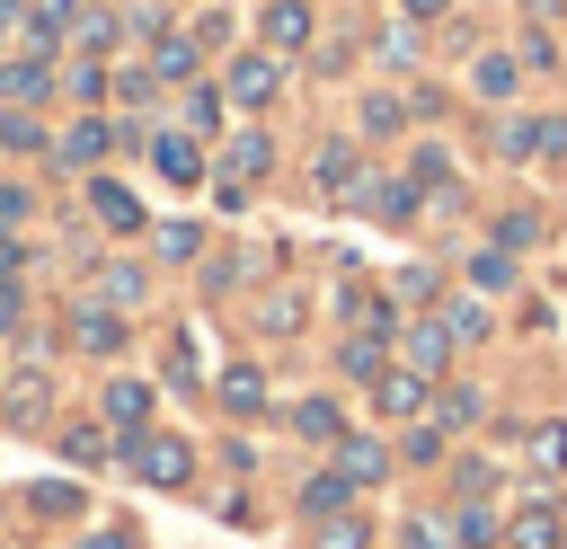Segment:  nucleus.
<instances>
[{
  "label": "nucleus",
  "mask_w": 567,
  "mask_h": 549,
  "mask_svg": "<svg viewBox=\"0 0 567 549\" xmlns=\"http://www.w3.org/2000/svg\"><path fill=\"white\" fill-rule=\"evenodd\" d=\"M124 460H133V478H151V487H186L195 478V452H186V434H124Z\"/></svg>",
  "instance_id": "obj_1"
},
{
  "label": "nucleus",
  "mask_w": 567,
  "mask_h": 549,
  "mask_svg": "<svg viewBox=\"0 0 567 549\" xmlns=\"http://www.w3.org/2000/svg\"><path fill=\"white\" fill-rule=\"evenodd\" d=\"M221 89H230V106H266V97L284 89V62H275V53H239V62L221 71Z\"/></svg>",
  "instance_id": "obj_2"
},
{
  "label": "nucleus",
  "mask_w": 567,
  "mask_h": 549,
  "mask_svg": "<svg viewBox=\"0 0 567 549\" xmlns=\"http://www.w3.org/2000/svg\"><path fill=\"white\" fill-rule=\"evenodd\" d=\"M452 345H461V336H452V328H443V319H416V328H408V336H399V363H408V372H425V381H434V372H443V363H452Z\"/></svg>",
  "instance_id": "obj_3"
},
{
  "label": "nucleus",
  "mask_w": 567,
  "mask_h": 549,
  "mask_svg": "<svg viewBox=\"0 0 567 549\" xmlns=\"http://www.w3.org/2000/svg\"><path fill=\"white\" fill-rule=\"evenodd\" d=\"M346 204H354V213H372V221H408V213H416V195H408L399 177H354V186H346Z\"/></svg>",
  "instance_id": "obj_4"
},
{
  "label": "nucleus",
  "mask_w": 567,
  "mask_h": 549,
  "mask_svg": "<svg viewBox=\"0 0 567 549\" xmlns=\"http://www.w3.org/2000/svg\"><path fill=\"white\" fill-rule=\"evenodd\" d=\"M71 345H80V354H115V345H124V319L97 310V301H80V310H71Z\"/></svg>",
  "instance_id": "obj_5"
},
{
  "label": "nucleus",
  "mask_w": 567,
  "mask_h": 549,
  "mask_svg": "<svg viewBox=\"0 0 567 549\" xmlns=\"http://www.w3.org/2000/svg\"><path fill=\"white\" fill-rule=\"evenodd\" d=\"M337 469H346V487H372V478H390V452L372 434H337Z\"/></svg>",
  "instance_id": "obj_6"
},
{
  "label": "nucleus",
  "mask_w": 567,
  "mask_h": 549,
  "mask_svg": "<svg viewBox=\"0 0 567 549\" xmlns=\"http://www.w3.org/2000/svg\"><path fill=\"white\" fill-rule=\"evenodd\" d=\"M310 44V0H275L266 9V53H301Z\"/></svg>",
  "instance_id": "obj_7"
},
{
  "label": "nucleus",
  "mask_w": 567,
  "mask_h": 549,
  "mask_svg": "<svg viewBox=\"0 0 567 549\" xmlns=\"http://www.w3.org/2000/svg\"><path fill=\"white\" fill-rule=\"evenodd\" d=\"M151 168H159L168 186H195V177H204V151H195L186 133H159V142H151Z\"/></svg>",
  "instance_id": "obj_8"
},
{
  "label": "nucleus",
  "mask_w": 567,
  "mask_h": 549,
  "mask_svg": "<svg viewBox=\"0 0 567 549\" xmlns=\"http://www.w3.org/2000/svg\"><path fill=\"white\" fill-rule=\"evenodd\" d=\"M372 407H381V416H416V407H425V372H408V363L381 372V381H372Z\"/></svg>",
  "instance_id": "obj_9"
},
{
  "label": "nucleus",
  "mask_w": 567,
  "mask_h": 549,
  "mask_svg": "<svg viewBox=\"0 0 567 549\" xmlns=\"http://www.w3.org/2000/svg\"><path fill=\"white\" fill-rule=\"evenodd\" d=\"M301 319H310V301H301L292 283H275V292L257 301V328H266V336H301Z\"/></svg>",
  "instance_id": "obj_10"
},
{
  "label": "nucleus",
  "mask_w": 567,
  "mask_h": 549,
  "mask_svg": "<svg viewBox=\"0 0 567 549\" xmlns=\"http://www.w3.org/2000/svg\"><path fill=\"white\" fill-rule=\"evenodd\" d=\"M558 531H567V522H558V514H549L540 496H532V505H523V514L505 522V540H514V549H558Z\"/></svg>",
  "instance_id": "obj_11"
},
{
  "label": "nucleus",
  "mask_w": 567,
  "mask_h": 549,
  "mask_svg": "<svg viewBox=\"0 0 567 549\" xmlns=\"http://www.w3.org/2000/svg\"><path fill=\"white\" fill-rule=\"evenodd\" d=\"M89 213H97L106 230H142V204H133L115 177H97V186H89Z\"/></svg>",
  "instance_id": "obj_12"
},
{
  "label": "nucleus",
  "mask_w": 567,
  "mask_h": 549,
  "mask_svg": "<svg viewBox=\"0 0 567 549\" xmlns=\"http://www.w3.org/2000/svg\"><path fill=\"white\" fill-rule=\"evenodd\" d=\"M221 407H230V416H257V407H266V372H257V363H230V372H221Z\"/></svg>",
  "instance_id": "obj_13"
},
{
  "label": "nucleus",
  "mask_w": 567,
  "mask_h": 549,
  "mask_svg": "<svg viewBox=\"0 0 567 549\" xmlns=\"http://www.w3.org/2000/svg\"><path fill=\"white\" fill-rule=\"evenodd\" d=\"M44 89H53V71H44V53H27V62H9V71H0V97H9V106H27V97H44Z\"/></svg>",
  "instance_id": "obj_14"
},
{
  "label": "nucleus",
  "mask_w": 567,
  "mask_h": 549,
  "mask_svg": "<svg viewBox=\"0 0 567 549\" xmlns=\"http://www.w3.org/2000/svg\"><path fill=\"white\" fill-rule=\"evenodd\" d=\"M97 292H106V310H133V301L151 292V274H142V266H97Z\"/></svg>",
  "instance_id": "obj_15"
},
{
  "label": "nucleus",
  "mask_w": 567,
  "mask_h": 549,
  "mask_svg": "<svg viewBox=\"0 0 567 549\" xmlns=\"http://www.w3.org/2000/svg\"><path fill=\"white\" fill-rule=\"evenodd\" d=\"M106 416H115L124 434H142V416H151V390H142V381H106Z\"/></svg>",
  "instance_id": "obj_16"
},
{
  "label": "nucleus",
  "mask_w": 567,
  "mask_h": 549,
  "mask_svg": "<svg viewBox=\"0 0 567 549\" xmlns=\"http://www.w3.org/2000/svg\"><path fill=\"white\" fill-rule=\"evenodd\" d=\"M523 452H532V469H567V425H558V416H540V425L523 434Z\"/></svg>",
  "instance_id": "obj_17"
},
{
  "label": "nucleus",
  "mask_w": 567,
  "mask_h": 549,
  "mask_svg": "<svg viewBox=\"0 0 567 549\" xmlns=\"http://www.w3.org/2000/svg\"><path fill=\"white\" fill-rule=\"evenodd\" d=\"M292 425H301L310 443H337V434H346V416H337V398H301V407H292Z\"/></svg>",
  "instance_id": "obj_18"
},
{
  "label": "nucleus",
  "mask_w": 567,
  "mask_h": 549,
  "mask_svg": "<svg viewBox=\"0 0 567 549\" xmlns=\"http://www.w3.org/2000/svg\"><path fill=\"white\" fill-rule=\"evenodd\" d=\"M310 549H363V514H319L310 522Z\"/></svg>",
  "instance_id": "obj_19"
},
{
  "label": "nucleus",
  "mask_w": 567,
  "mask_h": 549,
  "mask_svg": "<svg viewBox=\"0 0 567 549\" xmlns=\"http://www.w3.org/2000/svg\"><path fill=\"white\" fill-rule=\"evenodd\" d=\"M195 71V35H159V53H151V80H186Z\"/></svg>",
  "instance_id": "obj_20"
},
{
  "label": "nucleus",
  "mask_w": 567,
  "mask_h": 549,
  "mask_svg": "<svg viewBox=\"0 0 567 549\" xmlns=\"http://www.w3.org/2000/svg\"><path fill=\"white\" fill-rule=\"evenodd\" d=\"M97 151H115V133H106V124H71V142H62V168H89Z\"/></svg>",
  "instance_id": "obj_21"
},
{
  "label": "nucleus",
  "mask_w": 567,
  "mask_h": 549,
  "mask_svg": "<svg viewBox=\"0 0 567 549\" xmlns=\"http://www.w3.org/2000/svg\"><path fill=\"white\" fill-rule=\"evenodd\" d=\"M266 159H275L266 133H230V177H266Z\"/></svg>",
  "instance_id": "obj_22"
},
{
  "label": "nucleus",
  "mask_w": 567,
  "mask_h": 549,
  "mask_svg": "<svg viewBox=\"0 0 567 549\" xmlns=\"http://www.w3.org/2000/svg\"><path fill=\"white\" fill-rule=\"evenodd\" d=\"M310 177H319V186H337V195H346V186H354V142H328V151H319V159H310Z\"/></svg>",
  "instance_id": "obj_23"
},
{
  "label": "nucleus",
  "mask_w": 567,
  "mask_h": 549,
  "mask_svg": "<svg viewBox=\"0 0 567 549\" xmlns=\"http://www.w3.org/2000/svg\"><path fill=\"white\" fill-rule=\"evenodd\" d=\"M0 407H9V425H35V416H44V381H35V372H18Z\"/></svg>",
  "instance_id": "obj_24"
},
{
  "label": "nucleus",
  "mask_w": 567,
  "mask_h": 549,
  "mask_svg": "<svg viewBox=\"0 0 567 549\" xmlns=\"http://www.w3.org/2000/svg\"><path fill=\"white\" fill-rule=\"evenodd\" d=\"M301 505H310V522H319V514H346V469H319V478L301 487Z\"/></svg>",
  "instance_id": "obj_25"
},
{
  "label": "nucleus",
  "mask_w": 567,
  "mask_h": 549,
  "mask_svg": "<svg viewBox=\"0 0 567 549\" xmlns=\"http://www.w3.org/2000/svg\"><path fill=\"white\" fill-rule=\"evenodd\" d=\"M470 89H478V97H514V62H505V53H487V62L470 71Z\"/></svg>",
  "instance_id": "obj_26"
},
{
  "label": "nucleus",
  "mask_w": 567,
  "mask_h": 549,
  "mask_svg": "<svg viewBox=\"0 0 567 549\" xmlns=\"http://www.w3.org/2000/svg\"><path fill=\"white\" fill-rule=\"evenodd\" d=\"M195 248H204V230H195V221H159V257H168V266H186Z\"/></svg>",
  "instance_id": "obj_27"
},
{
  "label": "nucleus",
  "mask_w": 567,
  "mask_h": 549,
  "mask_svg": "<svg viewBox=\"0 0 567 549\" xmlns=\"http://www.w3.org/2000/svg\"><path fill=\"white\" fill-rule=\"evenodd\" d=\"M62 460L97 469V460H106V434H97V425H71V434H62Z\"/></svg>",
  "instance_id": "obj_28"
},
{
  "label": "nucleus",
  "mask_w": 567,
  "mask_h": 549,
  "mask_svg": "<svg viewBox=\"0 0 567 549\" xmlns=\"http://www.w3.org/2000/svg\"><path fill=\"white\" fill-rule=\"evenodd\" d=\"M27 505L62 522V514H80V487H62V478H44V487H27Z\"/></svg>",
  "instance_id": "obj_29"
},
{
  "label": "nucleus",
  "mask_w": 567,
  "mask_h": 549,
  "mask_svg": "<svg viewBox=\"0 0 567 549\" xmlns=\"http://www.w3.org/2000/svg\"><path fill=\"white\" fill-rule=\"evenodd\" d=\"M346 372H354V381H381V336H354V345H346Z\"/></svg>",
  "instance_id": "obj_30"
},
{
  "label": "nucleus",
  "mask_w": 567,
  "mask_h": 549,
  "mask_svg": "<svg viewBox=\"0 0 567 549\" xmlns=\"http://www.w3.org/2000/svg\"><path fill=\"white\" fill-rule=\"evenodd\" d=\"M452 531H461L470 549H487V540H496V514H487V505H461V522H452Z\"/></svg>",
  "instance_id": "obj_31"
},
{
  "label": "nucleus",
  "mask_w": 567,
  "mask_h": 549,
  "mask_svg": "<svg viewBox=\"0 0 567 549\" xmlns=\"http://www.w3.org/2000/svg\"><path fill=\"white\" fill-rule=\"evenodd\" d=\"M452 540H461V531H452V522H434V514H416V522H408V549H452Z\"/></svg>",
  "instance_id": "obj_32"
},
{
  "label": "nucleus",
  "mask_w": 567,
  "mask_h": 549,
  "mask_svg": "<svg viewBox=\"0 0 567 549\" xmlns=\"http://www.w3.org/2000/svg\"><path fill=\"white\" fill-rule=\"evenodd\" d=\"M470 274H478V283H487V292H505V283H514V257H505V248H487V257H478V266H470Z\"/></svg>",
  "instance_id": "obj_33"
},
{
  "label": "nucleus",
  "mask_w": 567,
  "mask_h": 549,
  "mask_svg": "<svg viewBox=\"0 0 567 549\" xmlns=\"http://www.w3.org/2000/svg\"><path fill=\"white\" fill-rule=\"evenodd\" d=\"M443 328H452V336H487V310H478V301H452Z\"/></svg>",
  "instance_id": "obj_34"
},
{
  "label": "nucleus",
  "mask_w": 567,
  "mask_h": 549,
  "mask_svg": "<svg viewBox=\"0 0 567 549\" xmlns=\"http://www.w3.org/2000/svg\"><path fill=\"white\" fill-rule=\"evenodd\" d=\"M186 124H195V133H213V124H221V97H213V89H195V97H186Z\"/></svg>",
  "instance_id": "obj_35"
},
{
  "label": "nucleus",
  "mask_w": 567,
  "mask_h": 549,
  "mask_svg": "<svg viewBox=\"0 0 567 549\" xmlns=\"http://www.w3.org/2000/svg\"><path fill=\"white\" fill-rule=\"evenodd\" d=\"M399 115H408L399 97H372V106H363V133H399Z\"/></svg>",
  "instance_id": "obj_36"
},
{
  "label": "nucleus",
  "mask_w": 567,
  "mask_h": 549,
  "mask_svg": "<svg viewBox=\"0 0 567 549\" xmlns=\"http://www.w3.org/2000/svg\"><path fill=\"white\" fill-rule=\"evenodd\" d=\"M0 142H9V151H44V133H35L27 115H0Z\"/></svg>",
  "instance_id": "obj_37"
},
{
  "label": "nucleus",
  "mask_w": 567,
  "mask_h": 549,
  "mask_svg": "<svg viewBox=\"0 0 567 549\" xmlns=\"http://www.w3.org/2000/svg\"><path fill=\"white\" fill-rule=\"evenodd\" d=\"M496 239H505V248H523V239H540V213H505V221H496Z\"/></svg>",
  "instance_id": "obj_38"
},
{
  "label": "nucleus",
  "mask_w": 567,
  "mask_h": 549,
  "mask_svg": "<svg viewBox=\"0 0 567 549\" xmlns=\"http://www.w3.org/2000/svg\"><path fill=\"white\" fill-rule=\"evenodd\" d=\"M425 292H434V274H425V266H399V283H390V301H425Z\"/></svg>",
  "instance_id": "obj_39"
},
{
  "label": "nucleus",
  "mask_w": 567,
  "mask_h": 549,
  "mask_svg": "<svg viewBox=\"0 0 567 549\" xmlns=\"http://www.w3.org/2000/svg\"><path fill=\"white\" fill-rule=\"evenodd\" d=\"M478 407H487L478 390H452V398H443V425H478Z\"/></svg>",
  "instance_id": "obj_40"
},
{
  "label": "nucleus",
  "mask_w": 567,
  "mask_h": 549,
  "mask_svg": "<svg viewBox=\"0 0 567 549\" xmlns=\"http://www.w3.org/2000/svg\"><path fill=\"white\" fill-rule=\"evenodd\" d=\"M9 221H27V186H0V230Z\"/></svg>",
  "instance_id": "obj_41"
},
{
  "label": "nucleus",
  "mask_w": 567,
  "mask_h": 549,
  "mask_svg": "<svg viewBox=\"0 0 567 549\" xmlns=\"http://www.w3.org/2000/svg\"><path fill=\"white\" fill-rule=\"evenodd\" d=\"M18 35H27V9H18V0H0V44H18Z\"/></svg>",
  "instance_id": "obj_42"
},
{
  "label": "nucleus",
  "mask_w": 567,
  "mask_h": 549,
  "mask_svg": "<svg viewBox=\"0 0 567 549\" xmlns=\"http://www.w3.org/2000/svg\"><path fill=\"white\" fill-rule=\"evenodd\" d=\"M80 549H124V531H89V540H80Z\"/></svg>",
  "instance_id": "obj_43"
},
{
  "label": "nucleus",
  "mask_w": 567,
  "mask_h": 549,
  "mask_svg": "<svg viewBox=\"0 0 567 549\" xmlns=\"http://www.w3.org/2000/svg\"><path fill=\"white\" fill-rule=\"evenodd\" d=\"M0 328H18V292H0Z\"/></svg>",
  "instance_id": "obj_44"
},
{
  "label": "nucleus",
  "mask_w": 567,
  "mask_h": 549,
  "mask_svg": "<svg viewBox=\"0 0 567 549\" xmlns=\"http://www.w3.org/2000/svg\"><path fill=\"white\" fill-rule=\"evenodd\" d=\"M399 9H408V18H434V9H443V0H399Z\"/></svg>",
  "instance_id": "obj_45"
}]
</instances>
